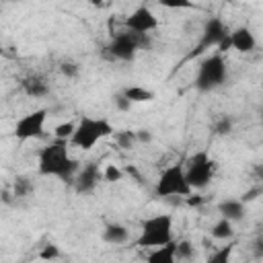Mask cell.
Instances as JSON below:
<instances>
[{"label":"cell","instance_id":"obj_1","mask_svg":"<svg viewBox=\"0 0 263 263\" xmlns=\"http://www.w3.org/2000/svg\"><path fill=\"white\" fill-rule=\"evenodd\" d=\"M37 168L43 177H58L62 181L72 183V179L80 166H78V160L72 158V154L68 150V142L55 140L39 150Z\"/></svg>","mask_w":263,"mask_h":263},{"label":"cell","instance_id":"obj_2","mask_svg":"<svg viewBox=\"0 0 263 263\" xmlns=\"http://www.w3.org/2000/svg\"><path fill=\"white\" fill-rule=\"evenodd\" d=\"M150 45H152L150 35H138V33H132L127 29H121L105 45V55L113 62L115 60L117 62H132L138 51L148 49Z\"/></svg>","mask_w":263,"mask_h":263},{"label":"cell","instance_id":"obj_3","mask_svg":"<svg viewBox=\"0 0 263 263\" xmlns=\"http://www.w3.org/2000/svg\"><path fill=\"white\" fill-rule=\"evenodd\" d=\"M113 125L103 117H80L78 123H74V132L70 136V144L80 150H90L97 142L113 136Z\"/></svg>","mask_w":263,"mask_h":263},{"label":"cell","instance_id":"obj_4","mask_svg":"<svg viewBox=\"0 0 263 263\" xmlns=\"http://www.w3.org/2000/svg\"><path fill=\"white\" fill-rule=\"evenodd\" d=\"M171 240H175L173 238V216L171 214H156V216H150L142 222L140 236L136 238V245L144 247V249H156V247H162Z\"/></svg>","mask_w":263,"mask_h":263},{"label":"cell","instance_id":"obj_5","mask_svg":"<svg viewBox=\"0 0 263 263\" xmlns=\"http://www.w3.org/2000/svg\"><path fill=\"white\" fill-rule=\"evenodd\" d=\"M224 80H226V62H224L222 53H210L197 66L193 86L199 92H210V90L222 86Z\"/></svg>","mask_w":263,"mask_h":263},{"label":"cell","instance_id":"obj_6","mask_svg":"<svg viewBox=\"0 0 263 263\" xmlns=\"http://www.w3.org/2000/svg\"><path fill=\"white\" fill-rule=\"evenodd\" d=\"M191 187L187 185V179H185V168L181 162H175L171 166H166L158 181H156V187H154V195L160 197V199H166V197H173V195H179V197H187L191 195Z\"/></svg>","mask_w":263,"mask_h":263},{"label":"cell","instance_id":"obj_7","mask_svg":"<svg viewBox=\"0 0 263 263\" xmlns=\"http://www.w3.org/2000/svg\"><path fill=\"white\" fill-rule=\"evenodd\" d=\"M185 179L191 191H201L210 185L214 173H216V162L210 158L205 150L195 152L187 162H185Z\"/></svg>","mask_w":263,"mask_h":263},{"label":"cell","instance_id":"obj_8","mask_svg":"<svg viewBox=\"0 0 263 263\" xmlns=\"http://www.w3.org/2000/svg\"><path fill=\"white\" fill-rule=\"evenodd\" d=\"M228 33H230V29L226 27V23L220 16H210L205 21L203 29H201L199 41L195 43V47L187 55V60H193V58H197V55H201V53H205L208 49H214V47L220 49V45L224 43V39L228 37Z\"/></svg>","mask_w":263,"mask_h":263},{"label":"cell","instance_id":"obj_9","mask_svg":"<svg viewBox=\"0 0 263 263\" xmlns=\"http://www.w3.org/2000/svg\"><path fill=\"white\" fill-rule=\"evenodd\" d=\"M45 119H47V109H35L31 113H25L14 123V129H12L14 138L21 142L43 138L45 136Z\"/></svg>","mask_w":263,"mask_h":263},{"label":"cell","instance_id":"obj_10","mask_svg":"<svg viewBox=\"0 0 263 263\" xmlns=\"http://www.w3.org/2000/svg\"><path fill=\"white\" fill-rule=\"evenodd\" d=\"M123 29L138 33V35H150L152 31L158 29V16L148 8V6H138L136 10H132L125 21H123Z\"/></svg>","mask_w":263,"mask_h":263},{"label":"cell","instance_id":"obj_11","mask_svg":"<svg viewBox=\"0 0 263 263\" xmlns=\"http://www.w3.org/2000/svg\"><path fill=\"white\" fill-rule=\"evenodd\" d=\"M101 181H103V171H101L99 162H84V164L76 171V175H74V179H72L74 191L80 193V195L92 193Z\"/></svg>","mask_w":263,"mask_h":263},{"label":"cell","instance_id":"obj_12","mask_svg":"<svg viewBox=\"0 0 263 263\" xmlns=\"http://www.w3.org/2000/svg\"><path fill=\"white\" fill-rule=\"evenodd\" d=\"M228 47H232L240 53H249L257 47V39L249 27H236L228 33Z\"/></svg>","mask_w":263,"mask_h":263},{"label":"cell","instance_id":"obj_13","mask_svg":"<svg viewBox=\"0 0 263 263\" xmlns=\"http://www.w3.org/2000/svg\"><path fill=\"white\" fill-rule=\"evenodd\" d=\"M218 214H220V218H224V220H228V222L234 224V222H240L245 218L247 208H245V203L240 199L228 197V199H222L218 203Z\"/></svg>","mask_w":263,"mask_h":263},{"label":"cell","instance_id":"obj_14","mask_svg":"<svg viewBox=\"0 0 263 263\" xmlns=\"http://www.w3.org/2000/svg\"><path fill=\"white\" fill-rule=\"evenodd\" d=\"M21 86H23L25 95L33 97V99H43V97L49 95V82L43 76H39V74H31V76L23 78Z\"/></svg>","mask_w":263,"mask_h":263},{"label":"cell","instance_id":"obj_15","mask_svg":"<svg viewBox=\"0 0 263 263\" xmlns=\"http://www.w3.org/2000/svg\"><path fill=\"white\" fill-rule=\"evenodd\" d=\"M175 245H177V240H171L162 247L152 249L146 263H179L177 257H175Z\"/></svg>","mask_w":263,"mask_h":263},{"label":"cell","instance_id":"obj_16","mask_svg":"<svg viewBox=\"0 0 263 263\" xmlns=\"http://www.w3.org/2000/svg\"><path fill=\"white\" fill-rule=\"evenodd\" d=\"M103 240L109 242V245H123L129 240V230L123 226V224H117V222H111L105 226L103 230Z\"/></svg>","mask_w":263,"mask_h":263},{"label":"cell","instance_id":"obj_17","mask_svg":"<svg viewBox=\"0 0 263 263\" xmlns=\"http://www.w3.org/2000/svg\"><path fill=\"white\" fill-rule=\"evenodd\" d=\"M121 92L129 103H146V101L154 99V92L148 88H142V86H125Z\"/></svg>","mask_w":263,"mask_h":263},{"label":"cell","instance_id":"obj_18","mask_svg":"<svg viewBox=\"0 0 263 263\" xmlns=\"http://www.w3.org/2000/svg\"><path fill=\"white\" fill-rule=\"evenodd\" d=\"M210 234H212L214 238H218V240H226V238H232V236H234V226H232V222L220 218V220L212 226Z\"/></svg>","mask_w":263,"mask_h":263},{"label":"cell","instance_id":"obj_19","mask_svg":"<svg viewBox=\"0 0 263 263\" xmlns=\"http://www.w3.org/2000/svg\"><path fill=\"white\" fill-rule=\"evenodd\" d=\"M35 191V183L29 177H16L12 183V193L14 197H29Z\"/></svg>","mask_w":263,"mask_h":263},{"label":"cell","instance_id":"obj_20","mask_svg":"<svg viewBox=\"0 0 263 263\" xmlns=\"http://www.w3.org/2000/svg\"><path fill=\"white\" fill-rule=\"evenodd\" d=\"M193 255H195V247H193L191 240H187V238L177 240V245H175V257H177V261H191Z\"/></svg>","mask_w":263,"mask_h":263},{"label":"cell","instance_id":"obj_21","mask_svg":"<svg viewBox=\"0 0 263 263\" xmlns=\"http://www.w3.org/2000/svg\"><path fill=\"white\" fill-rule=\"evenodd\" d=\"M113 138H115V144L123 150H132L134 144H138V138H136V132L132 129H121V132H113Z\"/></svg>","mask_w":263,"mask_h":263},{"label":"cell","instance_id":"obj_22","mask_svg":"<svg viewBox=\"0 0 263 263\" xmlns=\"http://www.w3.org/2000/svg\"><path fill=\"white\" fill-rule=\"evenodd\" d=\"M232 245H224V247H220V249H216L208 259H205V263H230L232 261Z\"/></svg>","mask_w":263,"mask_h":263},{"label":"cell","instance_id":"obj_23","mask_svg":"<svg viewBox=\"0 0 263 263\" xmlns=\"http://www.w3.org/2000/svg\"><path fill=\"white\" fill-rule=\"evenodd\" d=\"M232 127H234V121H232L228 115H220V117L214 121V125H212V129H214L216 136H228V134L232 132Z\"/></svg>","mask_w":263,"mask_h":263},{"label":"cell","instance_id":"obj_24","mask_svg":"<svg viewBox=\"0 0 263 263\" xmlns=\"http://www.w3.org/2000/svg\"><path fill=\"white\" fill-rule=\"evenodd\" d=\"M72 132H74V123H60L55 129H53V136H55V140H64V142H68L70 140V136H72Z\"/></svg>","mask_w":263,"mask_h":263},{"label":"cell","instance_id":"obj_25","mask_svg":"<svg viewBox=\"0 0 263 263\" xmlns=\"http://www.w3.org/2000/svg\"><path fill=\"white\" fill-rule=\"evenodd\" d=\"M121 177H123V173L115 164H107V168L103 171V181H107V183H117V181H121Z\"/></svg>","mask_w":263,"mask_h":263},{"label":"cell","instance_id":"obj_26","mask_svg":"<svg viewBox=\"0 0 263 263\" xmlns=\"http://www.w3.org/2000/svg\"><path fill=\"white\" fill-rule=\"evenodd\" d=\"M58 257H60V249L55 245H45L39 251V259H43V261H51V259H58Z\"/></svg>","mask_w":263,"mask_h":263},{"label":"cell","instance_id":"obj_27","mask_svg":"<svg viewBox=\"0 0 263 263\" xmlns=\"http://www.w3.org/2000/svg\"><path fill=\"white\" fill-rule=\"evenodd\" d=\"M60 72H62L66 78H76L78 72H80V68H78V64H74V62H62Z\"/></svg>","mask_w":263,"mask_h":263},{"label":"cell","instance_id":"obj_28","mask_svg":"<svg viewBox=\"0 0 263 263\" xmlns=\"http://www.w3.org/2000/svg\"><path fill=\"white\" fill-rule=\"evenodd\" d=\"M113 105H115V107H117L119 111H127V109L132 107V103H129V101H127V99L123 97V92H121V90L113 95Z\"/></svg>","mask_w":263,"mask_h":263},{"label":"cell","instance_id":"obj_29","mask_svg":"<svg viewBox=\"0 0 263 263\" xmlns=\"http://www.w3.org/2000/svg\"><path fill=\"white\" fill-rule=\"evenodd\" d=\"M259 193H261V189L257 187V189H253V191H249V193H245L240 201H242V203H245V201H253V199H255V195H259Z\"/></svg>","mask_w":263,"mask_h":263},{"label":"cell","instance_id":"obj_30","mask_svg":"<svg viewBox=\"0 0 263 263\" xmlns=\"http://www.w3.org/2000/svg\"><path fill=\"white\" fill-rule=\"evenodd\" d=\"M136 138H138V142H150L152 136L146 129H140V132H136Z\"/></svg>","mask_w":263,"mask_h":263},{"label":"cell","instance_id":"obj_31","mask_svg":"<svg viewBox=\"0 0 263 263\" xmlns=\"http://www.w3.org/2000/svg\"><path fill=\"white\" fill-rule=\"evenodd\" d=\"M255 255H257V257L263 255V242H261V236L255 240Z\"/></svg>","mask_w":263,"mask_h":263},{"label":"cell","instance_id":"obj_32","mask_svg":"<svg viewBox=\"0 0 263 263\" xmlns=\"http://www.w3.org/2000/svg\"><path fill=\"white\" fill-rule=\"evenodd\" d=\"M2 51H4V49H2V43H0V53H2Z\"/></svg>","mask_w":263,"mask_h":263}]
</instances>
